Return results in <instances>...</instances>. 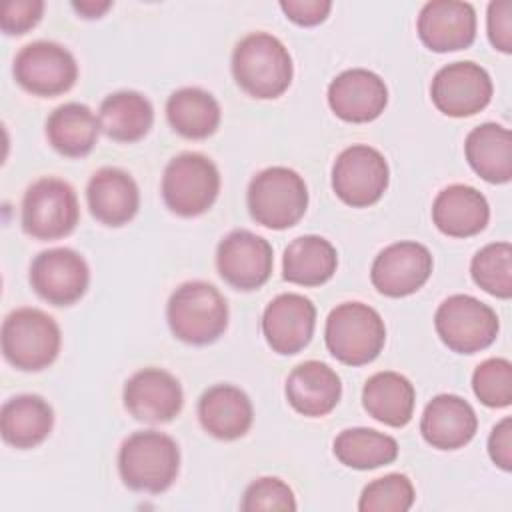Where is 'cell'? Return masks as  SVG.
Wrapping results in <instances>:
<instances>
[{
	"instance_id": "44dd1931",
	"label": "cell",
	"mask_w": 512,
	"mask_h": 512,
	"mask_svg": "<svg viewBox=\"0 0 512 512\" xmlns=\"http://www.w3.org/2000/svg\"><path fill=\"white\" fill-rule=\"evenodd\" d=\"M90 214L104 226L128 224L140 208V190L136 180L122 168L106 166L92 174L86 186Z\"/></svg>"
},
{
	"instance_id": "603a6c76",
	"label": "cell",
	"mask_w": 512,
	"mask_h": 512,
	"mask_svg": "<svg viewBox=\"0 0 512 512\" xmlns=\"http://www.w3.org/2000/svg\"><path fill=\"white\" fill-rule=\"evenodd\" d=\"M490 220L486 196L468 184H450L442 188L432 202V222L452 238L480 234Z\"/></svg>"
},
{
	"instance_id": "d6a6232c",
	"label": "cell",
	"mask_w": 512,
	"mask_h": 512,
	"mask_svg": "<svg viewBox=\"0 0 512 512\" xmlns=\"http://www.w3.org/2000/svg\"><path fill=\"white\" fill-rule=\"evenodd\" d=\"M470 274L484 292L508 300L512 296V246L492 242L480 248L470 262Z\"/></svg>"
},
{
	"instance_id": "74e56055",
	"label": "cell",
	"mask_w": 512,
	"mask_h": 512,
	"mask_svg": "<svg viewBox=\"0 0 512 512\" xmlns=\"http://www.w3.org/2000/svg\"><path fill=\"white\" fill-rule=\"evenodd\" d=\"M486 32L490 44L504 52H512V2L510 0H492L486 12Z\"/></svg>"
},
{
	"instance_id": "d590c367",
	"label": "cell",
	"mask_w": 512,
	"mask_h": 512,
	"mask_svg": "<svg viewBox=\"0 0 512 512\" xmlns=\"http://www.w3.org/2000/svg\"><path fill=\"white\" fill-rule=\"evenodd\" d=\"M240 508L244 512H260V510H282L292 512L298 508L296 496L292 488L276 478V476H262L248 484L244 490Z\"/></svg>"
},
{
	"instance_id": "cb8c5ba5",
	"label": "cell",
	"mask_w": 512,
	"mask_h": 512,
	"mask_svg": "<svg viewBox=\"0 0 512 512\" xmlns=\"http://www.w3.org/2000/svg\"><path fill=\"white\" fill-rule=\"evenodd\" d=\"M202 428L218 440L242 438L254 420V408L244 390L232 384H214L198 400Z\"/></svg>"
},
{
	"instance_id": "484cf974",
	"label": "cell",
	"mask_w": 512,
	"mask_h": 512,
	"mask_svg": "<svg viewBox=\"0 0 512 512\" xmlns=\"http://www.w3.org/2000/svg\"><path fill=\"white\" fill-rule=\"evenodd\" d=\"M470 168L490 184H506L512 178V136L496 122L472 128L464 140Z\"/></svg>"
},
{
	"instance_id": "7a4b0ae2",
	"label": "cell",
	"mask_w": 512,
	"mask_h": 512,
	"mask_svg": "<svg viewBox=\"0 0 512 512\" xmlns=\"http://www.w3.org/2000/svg\"><path fill=\"white\" fill-rule=\"evenodd\" d=\"M118 472L130 490L160 494L174 484L180 472V448L164 432H134L118 450Z\"/></svg>"
},
{
	"instance_id": "3957f363",
	"label": "cell",
	"mask_w": 512,
	"mask_h": 512,
	"mask_svg": "<svg viewBox=\"0 0 512 512\" xmlns=\"http://www.w3.org/2000/svg\"><path fill=\"white\" fill-rule=\"evenodd\" d=\"M166 320L178 340L192 346H206L226 332L228 304L214 284L188 280L170 294Z\"/></svg>"
},
{
	"instance_id": "836d02e7",
	"label": "cell",
	"mask_w": 512,
	"mask_h": 512,
	"mask_svg": "<svg viewBox=\"0 0 512 512\" xmlns=\"http://www.w3.org/2000/svg\"><path fill=\"white\" fill-rule=\"evenodd\" d=\"M416 492L406 474L392 472L368 482L360 494V512H406L412 508Z\"/></svg>"
},
{
	"instance_id": "2e32d148",
	"label": "cell",
	"mask_w": 512,
	"mask_h": 512,
	"mask_svg": "<svg viewBox=\"0 0 512 512\" xmlns=\"http://www.w3.org/2000/svg\"><path fill=\"white\" fill-rule=\"evenodd\" d=\"M124 408L140 422L166 424L184 406V392L174 374L148 366L134 372L124 384Z\"/></svg>"
},
{
	"instance_id": "8d00e7d4",
	"label": "cell",
	"mask_w": 512,
	"mask_h": 512,
	"mask_svg": "<svg viewBox=\"0 0 512 512\" xmlns=\"http://www.w3.org/2000/svg\"><path fill=\"white\" fill-rule=\"evenodd\" d=\"M44 14L42 0H6L0 8V28L10 36L32 30Z\"/></svg>"
},
{
	"instance_id": "30bf717a",
	"label": "cell",
	"mask_w": 512,
	"mask_h": 512,
	"mask_svg": "<svg viewBox=\"0 0 512 512\" xmlns=\"http://www.w3.org/2000/svg\"><path fill=\"white\" fill-rule=\"evenodd\" d=\"M12 74L26 92L40 98H54L76 84L78 64L74 54L62 44L36 40L18 50Z\"/></svg>"
},
{
	"instance_id": "277c9868",
	"label": "cell",
	"mask_w": 512,
	"mask_h": 512,
	"mask_svg": "<svg viewBox=\"0 0 512 512\" xmlns=\"http://www.w3.org/2000/svg\"><path fill=\"white\" fill-rule=\"evenodd\" d=\"M328 352L346 366L376 360L386 344V326L378 310L364 302H342L330 310L324 326Z\"/></svg>"
},
{
	"instance_id": "7c38bea8",
	"label": "cell",
	"mask_w": 512,
	"mask_h": 512,
	"mask_svg": "<svg viewBox=\"0 0 512 512\" xmlns=\"http://www.w3.org/2000/svg\"><path fill=\"white\" fill-rule=\"evenodd\" d=\"M490 74L472 60H458L442 66L430 84L434 106L452 118H468L482 112L492 100Z\"/></svg>"
},
{
	"instance_id": "52a82bcc",
	"label": "cell",
	"mask_w": 512,
	"mask_h": 512,
	"mask_svg": "<svg viewBox=\"0 0 512 512\" xmlns=\"http://www.w3.org/2000/svg\"><path fill=\"white\" fill-rule=\"evenodd\" d=\"M220 192L218 166L200 152L174 156L162 174V198L170 212L194 218L212 208Z\"/></svg>"
},
{
	"instance_id": "5bb4252c",
	"label": "cell",
	"mask_w": 512,
	"mask_h": 512,
	"mask_svg": "<svg viewBox=\"0 0 512 512\" xmlns=\"http://www.w3.org/2000/svg\"><path fill=\"white\" fill-rule=\"evenodd\" d=\"M274 252L266 238L238 228L226 234L216 250V268L226 284L236 290H256L272 274Z\"/></svg>"
},
{
	"instance_id": "1f68e13d",
	"label": "cell",
	"mask_w": 512,
	"mask_h": 512,
	"mask_svg": "<svg viewBox=\"0 0 512 512\" xmlns=\"http://www.w3.org/2000/svg\"><path fill=\"white\" fill-rule=\"evenodd\" d=\"M334 456L354 470H374L398 456V442L390 434L372 428H346L334 438Z\"/></svg>"
},
{
	"instance_id": "f35d334b",
	"label": "cell",
	"mask_w": 512,
	"mask_h": 512,
	"mask_svg": "<svg viewBox=\"0 0 512 512\" xmlns=\"http://www.w3.org/2000/svg\"><path fill=\"white\" fill-rule=\"evenodd\" d=\"M282 12L288 20H292L298 26H316L322 24L330 10L332 2L328 0H282L280 2Z\"/></svg>"
},
{
	"instance_id": "4fadbf2b",
	"label": "cell",
	"mask_w": 512,
	"mask_h": 512,
	"mask_svg": "<svg viewBox=\"0 0 512 512\" xmlns=\"http://www.w3.org/2000/svg\"><path fill=\"white\" fill-rule=\"evenodd\" d=\"M30 286L52 306L78 302L90 284V268L84 256L72 248H50L30 264Z\"/></svg>"
},
{
	"instance_id": "ffe728a7",
	"label": "cell",
	"mask_w": 512,
	"mask_h": 512,
	"mask_svg": "<svg viewBox=\"0 0 512 512\" xmlns=\"http://www.w3.org/2000/svg\"><path fill=\"white\" fill-rule=\"evenodd\" d=\"M478 430V416L468 400L458 394L434 396L420 418L422 438L438 450L466 446Z\"/></svg>"
},
{
	"instance_id": "8992f818",
	"label": "cell",
	"mask_w": 512,
	"mask_h": 512,
	"mask_svg": "<svg viewBox=\"0 0 512 512\" xmlns=\"http://www.w3.org/2000/svg\"><path fill=\"white\" fill-rule=\"evenodd\" d=\"M60 344L58 322L40 308H16L2 322V354L18 370L48 368L58 358Z\"/></svg>"
},
{
	"instance_id": "f546056e",
	"label": "cell",
	"mask_w": 512,
	"mask_h": 512,
	"mask_svg": "<svg viewBox=\"0 0 512 512\" xmlns=\"http://www.w3.org/2000/svg\"><path fill=\"white\" fill-rule=\"evenodd\" d=\"M100 130L116 142H138L154 124L152 102L136 90L108 94L98 110Z\"/></svg>"
},
{
	"instance_id": "e575fe53",
	"label": "cell",
	"mask_w": 512,
	"mask_h": 512,
	"mask_svg": "<svg viewBox=\"0 0 512 512\" xmlns=\"http://www.w3.org/2000/svg\"><path fill=\"white\" fill-rule=\"evenodd\" d=\"M472 390L488 408L512 404V364L506 358H486L474 368Z\"/></svg>"
},
{
	"instance_id": "9c48e42d",
	"label": "cell",
	"mask_w": 512,
	"mask_h": 512,
	"mask_svg": "<svg viewBox=\"0 0 512 512\" xmlns=\"http://www.w3.org/2000/svg\"><path fill=\"white\" fill-rule=\"evenodd\" d=\"M434 328L440 340L458 354H476L494 344L498 314L470 294H452L436 308Z\"/></svg>"
},
{
	"instance_id": "d4e9b609",
	"label": "cell",
	"mask_w": 512,
	"mask_h": 512,
	"mask_svg": "<svg viewBox=\"0 0 512 512\" xmlns=\"http://www.w3.org/2000/svg\"><path fill=\"white\" fill-rule=\"evenodd\" d=\"M54 426V410L38 394H18L2 404L0 432L6 444L28 450L42 444Z\"/></svg>"
},
{
	"instance_id": "5b68a950",
	"label": "cell",
	"mask_w": 512,
	"mask_h": 512,
	"mask_svg": "<svg viewBox=\"0 0 512 512\" xmlns=\"http://www.w3.org/2000/svg\"><path fill=\"white\" fill-rule=\"evenodd\" d=\"M246 204L256 224L270 230H286L306 214L308 188L296 170L270 166L250 180Z\"/></svg>"
},
{
	"instance_id": "9a60e30c",
	"label": "cell",
	"mask_w": 512,
	"mask_h": 512,
	"mask_svg": "<svg viewBox=\"0 0 512 512\" xmlns=\"http://www.w3.org/2000/svg\"><path fill=\"white\" fill-rule=\"evenodd\" d=\"M432 268V254L424 244L400 240L378 252L370 268V280L380 294L404 298L428 282Z\"/></svg>"
},
{
	"instance_id": "4dcf8cb0",
	"label": "cell",
	"mask_w": 512,
	"mask_h": 512,
	"mask_svg": "<svg viewBox=\"0 0 512 512\" xmlns=\"http://www.w3.org/2000/svg\"><path fill=\"white\" fill-rule=\"evenodd\" d=\"M338 268V252L330 240L306 234L294 238L282 258V276L290 284L320 286L328 282Z\"/></svg>"
},
{
	"instance_id": "7402d4cb",
	"label": "cell",
	"mask_w": 512,
	"mask_h": 512,
	"mask_svg": "<svg viewBox=\"0 0 512 512\" xmlns=\"http://www.w3.org/2000/svg\"><path fill=\"white\" fill-rule=\"evenodd\" d=\"M286 400L302 416L330 414L342 396V380L334 368L320 360H306L286 378Z\"/></svg>"
},
{
	"instance_id": "83f0119b",
	"label": "cell",
	"mask_w": 512,
	"mask_h": 512,
	"mask_svg": "<svg viewBox=\"0 0 512 512\" xmlns=\"http://www.w3.org/2000/svg\"><path fill=\"white\" fill-rule=\"evenodd\" d=\"M100 136L98 116L80 102H66L54 108L46 120L48 144L62 156H88Z\"/></svg>"
},
{
	"instance_id": "8fae6325",
	"label": "cell",
	"mask_w": 512,
	"mask_h": 512,
	"mask_svg": "<svg viewBox=\"0 0 512 512\" xmlns=\"http://www.w3.org/2000/svg\"><path fill=\"white\" fill-rule=\"evenodd\" d=\"M390 182V168L384 154L368 144L344 148L332 166V190L352 208L376 204Z\"/></svg>"
},
{
	"instance_id": "e0dca14e",
	"label": "cell",
	"mask_w": 512,
	"mask_h": 512,
	"mask_svg": "<svg viewBox=\"0 0 512 512\" xmlns=\"http://www.w3.org/2000/svg\"><path fill=\"white\" fill-rule=\"evenodd\" d=\"M316 328V306L310 298L284 292L268 302L262 314V334L268 346L282 356L304 350Z\"/></svg>"
},
{
	"instance_id": "4316f807",
	"label": "cell",
	"mask_w": 512,
	"mask_h": 512,
	"mask_svg": "<svg viewBox=\"0 0 512 512\" xmlns=\"http://www.w3.org/2000/svg\"><path fill=\"white\" fill-rule=\"evenodd\" d=\"M416 390L412 382L392 370L372 374L362 388V406L378 422L402 428L412 420Z\"/></svg>"
},
{
	"instance_id": "f1b7e54d",
	"label": "cell",
	"mask_w": 512,
	"mask_h": 512,
	"mask_svg": "<svg viewBox=\"0 0 512 512\" xmlns=\"http://www.w3.org/2000/svg\"><path fill=\"white\" fill-rule=\"evenodd\" d=\"M166 118L172 130L182 138L204 140L218 130L222 110L208 90L184 86L168 96Z\"/></svg>"
},
{
	"instance_id": "d6986e66",
	"label": "cell",
	"mask_w": 512,
	"mask_h": 512,
	"mask_svg": "<svg viewBox=\"0 0 512 512\" xmlns=\"http://www.w3.org/2000/svg\"><path fill=\"white\" fill-rule=\"evenodd\" d=\"M386 104V82L366 68L344 70L328 86V106L344 122H372L384 112Z\"/></svg>"
},
{
	"instance_id": "ba28073f",
	"label": "cell",
	"mask_w": 512,
	"mask_h": 512,
	"mask_svg": "<svg viewBox=\"0 0 512 512\" xmlns=\"http://www.w3.org/2000/svg\"><path fill=\"white\" fill-rule=\"evenodd\" d=\"M22 228L36 240L68 236L80 220V204L74 188L54 176L34 180L22 198Z\"/></svg>"
},
{
	"instance_id": "ac0fdd59",
	"label": "cell",
	"mask_w": 512,
	"mask_h": 512,
	"mask_svg": "<svg viewBox=\"0 0 512 512\" xmlns=\"http://www.w3.org/2000/svg\"><path fill=\"white\" fill-rule=\"evenodd\" d=\"M418 36L432 52H456L476 40V10L470 2H426L416 22Z\"/></svg>"
},
{
	"instance_id": "60d3db41",
	"label": "cell",
	"mask_w": 512,
	"mask_h": 512,
	"mask_svg": "<svg viewBox=\"0 0 512 512\" xmlns=\"http://www.w3.org/2000/svg\"><path fill=\"white\" fill-rule=\"evenodd\" d=\"M72 8L82 16V18H100L108 8H112V2H94V0H84V2H72Z\"/></svg>"
},
{
	"instance_id": "ab89813d",
	"label": "cell",
	"mask_w": 512,
	"mask_h": 512,
	"mask_svg": "<svg viewBox=\"0 0 512 512\" xmlns=\"http://www.w3.org/2000/svg\"><path fill=\"white\" fill-rule=\"evenodd\" d=\"M488 456L504 472L512 470V418L504 416L488 436Z\"/></svg>"
},
{
	"instance_id": "6da1fadb",
	"label": "cell",
	"mask_w": 512,
	"mask_h": 512,
	"mask_svg": "<svg viewBox=\"0 0 512 512\" xmlns=\"http://www.w3.org/2000/svg\"><path fill=\"white\" fill-rule=\"evenodd\" d=\"M232 76L248 96L274 100L292 84V56L280 38L252 32L234 46Z\"/></svg>"
}]
</instances>
